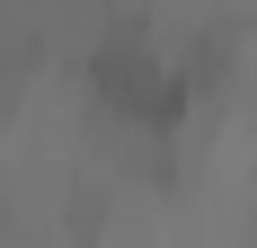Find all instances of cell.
<instances>
[{
  "label": "cell",
  "instance_id": "1",
  "mask_svg": "<svg viewBox=\"0 0 257 248\" xmlns=\"http://www.w3.org/2000/svg\"><path fill=\"white\" fill-rule=\"evenodd\" d=\"M89 98L133 133H169L195 106V71H186V53H169L151 18H106L89 45Z\"/></svg>",
  "mask_w": 257,
  "mask_h": 248
}]
</instances>
